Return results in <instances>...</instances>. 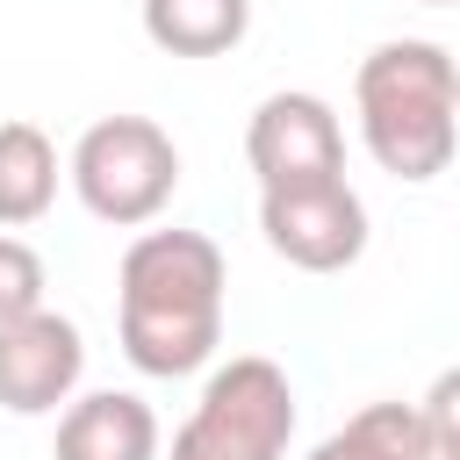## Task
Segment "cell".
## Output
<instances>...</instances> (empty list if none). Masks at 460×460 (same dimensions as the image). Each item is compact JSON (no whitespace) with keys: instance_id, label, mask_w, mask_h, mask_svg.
<instances>
[{"instance_id":"obj_1","label":"cell","mask_w":460,"mask_h":460,"mask_svg":"<svg viewBox=\"0 0 460 460\" xmlns=\"http://www.w3.org/2000/svg\"><path fill=\"white\" fill-rule=\"evenodd\" d=\"M115 331L137 374H201L223 345V252L201 230H144L115 273Z\"/></svg>"},{"instance_id":"obj_2","label":"cell","mask_w":460,"mask_h":460,"mask_svg":"<svg viewBox=\"0 0 460 460\" xmlns=\"http://www.w3.org/2000/svg\"><path fill=\"white\" fill-rule=\"evenodd\" d=\"M352 108H359L367 158L424 187L453 165V144H460V65L431 36H388L359 58Z\"/></svg>"},{"instance_id":"obj_3","label":"cell","mask_w":460,"mask_h":460,"mask_svg":"<svg viewBox=\"0 0 460 460\" xmlns=\"http://www.w3.org/2000/svg\"><path fill=\"white\" fill-rule=\"evenodd\" d=\"M65 180L86 201L93 223L137 230L180 194V144L151 115H101V122L79 129V144L65 158Z\"/></svg>"},{"instance_id":"obj_4","label":"cell","mask_w":460,"mask_h":460,"mask_svg":"<svg viewBox=\"0 0 460 460\" xmlns=\"http://www.w3.org/2000/svg\"><path fill=\"white\" fill-rule=\"evenodd\" d=\"M295 388L273 359L237 352L201 381V402L172 431V460H288Z\"/></svg>"},{"instance_id":"obj_5","label":"cell","mask_w":460,"mask_h":460,"mask_svg":"<svg viewBox=\"0 0 460 460\" xmlns=\"http://www.w3.org/2000/svg\"><path fill=\"white\" fill-rule=\"evenodd\" d=\"M259 230L266 244L302 266V273H345L367 252V201L338 180H302V187H259Z\"/></svg>"},{"instance_id":"obj_6","label":"cell","mask_w":460,"mask_h":460,"mask_svg":"<svg viewBox=\"0 0 460 460\" xmlns=\"http://www.w3.org/2000/svg\"><path fill=\"white\" fill-rule=\"evenodd\" d=\"M244 158L259 187H302V180H338L345 172V129L323 93H266L244 122Z\"/></svg>"},{"instance_id":"obj_7","label":"cell","mask_w":460,"mask_h":460,"mask_svg":"<svg viewBox=\"0 0 460 460\" xmlns=\"http://www.w3.org/2000/svg\"><path fill=\"white\" fill-rule=\"evenodd\" d=\"M79 374H86V338L72 316L29 309V316L0 323V410L50 417L58 402H72Z\"/></svg>"},{"instance_id":"obj_8","label":"cell","mask_w":460,"mask_h":460,"mask_svg":"<svg viewBox=\"0 0 460 460\" xmlns=\"http://www.w3.org/2000/svg\"><path fill=\"white\" fill-rule=\"evenodd\" d=\"M58 460H158V417L129 388H93L58 417Z\"/></svg>"},{"instance_id":"obj_9","label":"cell","mask_w":460,"mask_h":460,"mask_svg":"<svg viewBox=\"0 0 460 460\" xmlns=\"http://www.w3.org/2000/svg\"><path fill=\"white\" fill-rule=\"evenodd\" d=\"M252 29V0H144V36L165 58H223Z\"/></svg>"},{"instance_id":"obj_10","label":"cell","mask_w":460,"mask_h":460,"mask_svg":"<svg viewBox=\"0 0 460 460\" xmlns=\"http://www.w3.org/2000/svg\"><path fill=\"white\" fill-rule=\"evenodd\" d=\"M58 201V144L36 122H0V230H22L50 216Z\"/></svg>"},{"instance_id":"obj_11","label":"cell","mask_w":460,"mask_h":460,"mask_svg":"<svg viewBox=\"0 0 460 460\" xmlns=\"http://www.w3.org/2000/svg\"><path fill=\"white\" fill-rule=\"evenodd\" d=\"M309 460H438V453H431V431H424L417 402H367Z\"/></svg>"},{"instance_id":"obj_12","label":"cell","mask_w":460,"mask_h":460,"mask_svg":"<svg viewBox=\"0 0 460 460\" xmlns=\"http://www.w3.org/2000/svg\"><path fill=\"white\" fill-rule=\"evenodd\" d=\"M43 288H50V273H43L36 244L0 230V323H14V316H29V309H43Z\"/></svg>"},{"instance_id":"obj_13","label":"cell","mask_w":460,"mask_h":460,"mask_svg":"<svg viewBox=\"0 0 460 460\" xmlns=\"http://www.w3.org/2000/svg\"><path fill=\"white\" fill-rule=\"evenodd\" d=\"M424 431H431V453L438 460H460V367H446L431 388H424Z\"/></svg>"},{"instance_id":"obj_14","label":"cell","mask_w":460,"mask_h":460,"mask_svg":"<svg viewBox=\"0 0 460 460\" xmlns=\"http://www.w3.org/2000/svg\"><path fill=\"white\" fill-rule=\"evenodd\" d=\"M424 7H460V0H424Z\"/></svg>"}]
</instances>
